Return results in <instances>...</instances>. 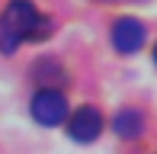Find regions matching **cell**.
<instances>
[{"instance_id": "cell-3", "label": "cell", "mask_w": 157, "mask_h": 154, "mask_svg": "<svg viewBox=\"0 0 157 154\" xmlns=\"http://www.w3.org/2000/svg\"><path fill=\"white\" fill-rule=\"evenodd\" d=\"M103 132V116L93 106H80L74 116L67 119V135L74 141H96Z\"/></svg>"}, {"instance_id": "cell-1", "label": "cell", "mask_w": 157, "mask_h": 154, "mask_svg": "<svg viewBox=\"0 0 157 154\" xmlns=\"http://www.w3.org/2000/svg\"><path fill=\"white\" fill-rule=\"evenodd\" d=\"M45 19L39 16V10L29 3V0H10L0 13V52L3 55H13L26 39H35V36H45L39 26Z\"/></svg>"}, {"instance_id": "cell-2", "label": "cell", "mask_w": 157, "mask_h": 154, "mask_svg": "<svg viewBox=\"0 0 157 154\" xmlns=\"http://www.w3.org/2000/svg\"><path fill=\"white\" fill-rule=\"evenodd\" d=\"M32 119L42 125H61L67 119V100H64L61 90L55 87H42L32 96Z\"/></svg>"}, {"instance_id": "cell-6", "label": "cell", "mask_w": 157, "mask_h": 154, "mask_svg": "<svg viewBox=\"0 0 157 154\" xmlns=\"http://www.w3.org/2000/svg\"><path fill=\"white\" fill-rule=\"evenodd\" d=\"M154 61H157V45H154Z\"/></svg>"}, {"instance_id": "cell-5", "label": "cell", "mask_w": 157, "mask_h": 154, "mask_svg": "<svg viewBox=\"0 0 157 154\" xmlns=\"http://www.w3.org/2000/svg\"><path fill=\"white\" fill-rule=\"evenodd\" d=\"M112 129H116V135H122V138H138L141 132H144V116L135 113V109H125V113H119L112 119Z\"/></svg>"}, {"instance_id": "cell-4", "label": "cell", "mask_w": 157, "mask_h": 154, "mask_svg": "<svg viewBox=\"0 0 157 154\" xmlns=\"http://www.w3.org/2000/svg\"><path fill=\"white\" fill-rule=\"evenodd\" d=\"M144 26L138 23V19H119L116 26H112V45H116V52L122 55H135L141 45H144Z\"/></svg>"}]
</instances>
